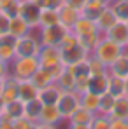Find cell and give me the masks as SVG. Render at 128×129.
<instances>
[{"label": "cell", "instance_id": "obj_48", "mask_svg": "<svg viewBox=\"0 0 128 129\" xmlns=\"http://www.w3.org/2000/svg\"><path fill=\"white\" fill-rule=\"evenodd\" d=\"M102 2H105L107 5H111V4H112V2H114V0H102Z\"/></svg>", "mask_w": 128, "mask_h": 129}, {"label": "cell", "instance_id": "obj_36", "mask_svg": "<svg viewBox=\"0 0 128 129\" xmlns=\"http://www.w3.org/2000/svg\"><path fill=\"white\" fill-rule=\"evenodd\" d=\"M41 9H60L65 4V0H35Z\"/></svg>", "mask_w": 128, "mask_h": 129}, {"label": "cell", "instance_id": "obj_45", "mask_svg": "<svg viewBox=\"0 0 128 129\" xmlns=\"http://www.w3.org/2000/svg\"><path fill=\"white\" fill-rule=\"evenodd\" d=\"M125 96H128V77L125 79Z\"/></svg>", "mask_w": 128, "mask_h": 129}, {"label": "cell", "instance_id": "obj_32", "mask_svg": "<svg viewBox=\"0 0 128 129\" xmlns=\"http://www.w3.org/2000/svg\"><path fill=\"white\" fill-rule=\"evenodd\" d=\"M109 75H111V73H109ZM107 92H111L114 98H121V96H125V79H119V77L111 75V77H109V87H107Z\"/></svg>", "mask_w": 128, "mask_h": 129}, {"label": "cell", "instance_id": "obj_27", "mask_svg": "<svg viewBox=\"0 0 128 129\" xmlns=\"http://www.w3.org/2000/svg\"><path fill=\"white\" fill-rule=\"evenodd\" d=\"M116 105V98L111 92H104L100 94V101H98V110L97 113H104V115H111Z\"/></svg>", "mask_w": 128, "mask_h": 129}, {"label": "cell", "instance_id": "obj_47", "mask_svg": "<svg viewBox=\"0 0 128 129\" xmlns=\"http://www.w3.org/2000/svg\"><path fill=\"white\" fill-rule=\"evenodd\" d=\"M4 107H5V103H4V101H2V98H0V115L4 113Z\"/></svg>", "mask_w": 128, "mask_h": 129}, {"label": "cell", "instance_id": "obj_6", "mask_svg": "<svg viewBox=\"0 0 128 129\" xmlns=\"http://www.w3.org/2000/svg\"><path fill=\"white\" fill-rule=\"evenodd\" d=\"M41 7L37 5L35 0H20V11L18 14L21 16L32 30L39 28V18H41Z\"/></svg>", "mask_w": 128, "mask_h": 129}, {"label": "cell", "instance_id": "obj_13", "mask_svg": "<svg viewBox=\"0 0 128 129\" xmlns=\"http://www.w3.org/2000/svg\"><path fill=\"white\" fill-rule=\"evenodd\" d=\"M18 98L21 100L23 103L39 98V87L35 86L30 79H26V80H18Z\"/></svg>", "mask_w": 128, "mask_h": 129}, {"label": "cell", "instance_id": "obj_23", "mask_svg": "<svg viewBox=\"0 0 128 129\" xmlns=\"http://www.w3.org/2000/svg\"><path fill=\"white\" fill-rule=\"evenodd\" d=\"M42 107H44V103L39 98H35V100H32V101H26V103H25V115H23V117H26L28 120L39 122Z\"/></svg>", "mask_w": 128, "mask_h": 129}, {"label": "cell", "instance_id": "obj_17", "mask_svg": "<svg viewBox=\"0 0 128 129\" xmlns=\"http://www.w3.org/2000/svg\"><path fill=\"white\" fill-rule=\"evenodd\" d=\"M118 21L116 19V16H114V12H112V9H111V5H107L105 9L100 12V16L95 19V24H97V28H98V31L104 35L107 30L114 24V23Z\"/></svg>", "mask_w": 128, "mask_h": 129}, {"label": "cell", "instance_id": "obj_26", "mask_svg": "<svg viewBox=\"0 0 128 129\" xmlns=\"http://www.w3.org/2000/svg\"><path fill=\"white\" fill-rule=\"evenodd\" d=\"M35 86L39 87V89H42V87H46V86H49V84H53L54 82V79H53V75L49 73V70H46V68H39L33 75H32V79H30Z\"/></svg>", "mask_w": 128, "mask_h": 129}, {"label": "cell", "instance_id": "obj_15", "mask_svg": "<svg viewBox=\"0 0 128 129\" xmlns=\"http://www.w3.org/2000/svg\"><path fill=\"white\" fill-rule=\"evenodd\" d=\"M79 16H81V12L77 11V9H74V7H70V5H67L63 4L60 9H58V18H60V23L63 24L65 28H72L74 26V23L79 19Z\"/></svg>", "mask_w": 128, "mask_h": 129}, {"label": "cell", "instance_id": "obj_29", "mask_svg": "<svg viewBox=\"0 0 128 129\" xmlns=\"http://www.w3.org/2000/svg\"><path fill=\"white\" fill-rule=\"evenodd\" d=\"M93 117H95L93 112H89V110H86V108L79 107L74 113H72V117H70L67 122H72V124H91Z\"/></svg>", "mask_w": 128, "mask_h": 129}, {"label": "cell", "instance_id": "obj_49", "mask_svg": "<svg viewBox=\"0 0 128 129\" xmlns=\"http://www.w3.org/2000/svg\"><path fill=\"white\" fill-rule=\"evenodd\" d=\"M126 51H128V45H126Z\"/></svg>", "mask_w": 128, "mask_h": 129}, {"label": "cell", "instance_id": "obj_37", "mask_svg": "<svg viewBox=\"0 0 128 129\" xmlns=\"http://www.w3.org/2000/svg\"><path fill=\"white\" fill-rule=\"evenodd\" d=\"M9 21H11V16L7 12L0 11V35L9 33Z\"/></svg>", "mask_w": 128, "mask_h": 129}, {"label": "cell", "instance_id": "obj_2", "mask_svg": "<svg viewBox=\"0 0 128 129\" xmlns=\"http://www.w3.org/2000/svg\"><path fill=\"white\" fill-rule=\"evenodd\" d=\"M41 68L39 58L37 56H26V58H14L9 63V73L16 80H26L32 79V75Z\"/></svg>", "mask_w": 128, "mask_h": 129}, {"label": "cell", "instance_id": "obj_41", "mask_svg": "<svg viewBox=\"0 0 128 129\" xmlns=\"http://www.w3.org/2000/svg\"><path fill=\"white\" fill-rule=\"evenodd\" d=\"M68 129H89V124H72V122H68Z\"/></svg>", "mask_w": 128, "mask_h": 129}, {"label": "cell", "instance_id": "obj_25", "mask_svg": "<svg viewBox=\"0 0 128 129\" xmlns=\"http://www.w3.org/2000/svg\"><path fill=\"white\" fill-rule=\"evenodd\" d=\"M98 101H100V94H97L93 91H86L81 94V107L93 113H97V110H98Z\"/></svg>", "mask_w": 128, "mask_h": 129}, {"label": "cell", "instance_id": "obj_44", "mask_svg": "<svg viewBox=\"0 0 128 129\" xmlns=\"http://www.w3.org/2000/svg\"><path fill=\"white\" fill-rule=\"evenodd\" d=\"M25 129H37V122H33V120H30V122H28V126H26Z\"/></svg>", "mask_w": 128, "mask_h": 129}, {"label": "cell", "instance_id": "obj_43", "mask_svg": "<svg viewBox=\"0 0 128 129\" xmlns=\"http://www.w3.org/2000/svg\"><path fill=\"white\" fill-rule=\"evenodd\" d=\"M11 2H12V0H0V11H5Z\"/></svg>", "mask_w": 128, "mask_h": 129}, {"label": "cell", "instance_id": "obj_3", "mask_svg": "<svg viewBox=\"0 0 128 129\" xmlns=\"http://www.w3.org/2000/svg\"><path fill=\"white\" fill-rule=\"evenodd\" d=\"M123 52H125V47H121V45L114 44L112 40H109V39H105V37L102 35L100 42L97 44V47L93 49L91 56H95L97 59H100V61L109 68V66L114 63V61L123 54Z\"/></svg>", "mask_w": 128, "mask_h": 129}, {"label": "cell", "instance_id": "obj_1", "mask_svg": "<svg viewBox=\"0 0 128 129\" xmlns=\"http://www.w3.org/2000/svg\"><path fill=\"white\" fill-rule=\"evenodd\" d=\"M58 49L62 52V61H63L65 66H77V64L84 63L86 59H88V56H89V52L79 44L77 37L70 30L65 33V37L60 40Z\"/></svg>", "mask_w": 128, "mask_h": 129}, {"label": "cell", "instance_id": "obj_7", "mask_svg": "<svg viewBox=\"0 0 128 129\" xmlns=\"http://www.w3.org/2000/svg\"><path fill=\"white\" fill-rule=\"evenodd\" d=\"M67 31H68V28H65L62 23H56L53 26L39 28V39H41L42 45H58Z\"/></svg>", "mask_w": 128, "mask_h": 129}, {"label": "cell", "instance_id": "obj_39", "mask_svg": "<svg viewBox=\"0 0 128 129\" xmlns=\"http://www.w3.org/2000/svg\"><path fill=\"white\" fill-rule=\"evenodd\" d=\"M0 129H14L12 127V120L4 117V115H0Z\"/></svg>", "mask_w": 128, "mask_h": 129}, {"label": "cell", "instance_id": "obj_10", "mask_svg": "<svg viewBox=\"0 0 128 129\" xmlns=\"http://www.w3.org/2000/svg\"><path fill=\"white\" fill-rule=\"evenodd\" d=\"M16 37L11 33L0 35V59L5 63H11L16 58Z\"/></svg>", "mask_w": 128, "mask_h": 129}, {"label": "cell", "instance_id": "obj_9", "mask_svg": "<svg viewBox=\"0 0 128 129\" xmlns=\"http://www.w3.org/2000/svg\"><path fill=\"white\" fill-rule=\"evenodd\" d=\"M104 37L126 49V45H128V23L116 21L105 33H104Z\"/></svg>", "mask_w": 128, "mask_h": 129}, {"label": "cell", "instance_id": "obj_28", "mask_svg": "<svg viewBox=\"0 0 128 129\" xmlns=\"http://www.w3.org/2000/svg\"><path fill=\"white\" fill-rule=\"evenodd\" d=\"M60 23V18H58V9H42L41 11V18H39V28H44V26H53Z\"/></svg>", "mask_w": 128, "mask_h": 129}, {"label": "cell", "instance_id": "obj_42", "mask_svg": "<svg viewBox=\"0 0 128 129\" xmlns=\"http://www.w3.org/2000/svg\"><path fill=\"white\" fill-rule=\"evenodd\" d=\"M37 129H58V126H53V124H42V122H37Z\"/></svg>", "mask_w": 128, "mask_h": 129}, {"label": "cell", "instance_id": "obj_18", "mask_svg": "<svg viewBox=\"0 0 128 129\" xmlns=\"http://www.w3.org/2000/svg\"><path fill=\"white\" fill-rule=\"evenodd\" d=\"M28 31H32V28L28 26V23L25 21L20 14L11 18V21H9V33H11L12 37L20 39V37H23V35H26Z\"/></svg>", "mask_w": 128, "mask_h": 129}, {"label": "cell", "instance_id": "obj_4", "mask_svg": "<svg viewBox=\"0 0 128 129\" xmlns=\"http://www.w3.org/2000/svg\"><path fill=\"white\" fill-rule=\"evenodd\" d=\"M35 30L28 31L26 35L20 37L16 40V58H26V56H39L42 42L39 39V35L33 33Z\"/></svg>", "mask_w": 128, "mask_h": 129}, {"label": "cell", "instance_id": "obj_8", "mask_svg": "<svg viewBox=\"0 0 128 129\" xmlns=\"http://www.w3.org/2000/svg\"><path fill=\"white\" fill-rule=\"evenodd\" d=\"M37 58H39L41 66L46 68V70H49V68H53L56 64L63 63L62 61V52H60L58 45H42V49H41V52H39Z\"/></svg>", "mask_w": 128, "mask_h": 129}, {"label": "cell", "instance_id": "obj_21", "mask_svg": "<svg viewBox=\"0 0 128 129\" xmlns=\"http://www.w3.org/2000/svg\"><path fill=\"white\" fill-rule=\"evenodd\" d=\"M2 115L7 117V119H11V120L20 119V117L25 115V103H23L20 98H16L14 101L5 103V107H4V113H2Z\"/></svg>", "mask_w": 128, "mask_h": 129}, {"label": "cell", "instance_id": "obj_12", "mask_svg": "<svg viewBox=\"0 0 128 129\" xmlns=\"http://www.w3.org/2000/svg\"><path fill=\"white\" fill-rule=\"evenodd\" d=\"M39 122L42 124H53V126H58L63 122V117H62V112L58 105H44L42 112H41V117H39Z\"/></svg>", "mask_w": 128, "mask_h": 129}, {"label": "cell", "instance_id": "obj_20", "mask_svg": "<svg viewBox=\"0 0 128 129\" xmlns=\"http://www.w3.org/2000/svg\"><path fill=\"white\" fill-rule=\"evenodd\" d=\"M56 84L63 91H74V87H76V68L74 66H65L62 75L56 79Z\"/></svg>", "mask_w": 128, "mask_h": 129}, {"label": "cell", "instance_id": "obj_33", "mask_svg": "<svg viewBox=\"0 0 128 129\" xmlns=\"http://www.w3.org/2000/svg\"><path fill=\"white\" fill-rule=\"evenodd\" d=\"M100 39H102V33H100V31H93V33L83 35V37H77L79 44L84 47V49L88 51V52H89V54L93 52V49L97 47V44L100 42Z\"/></svg>", "mask_w": 128, "mask_h": 129}, {"label": "cell", "instance_id": "obj_35", "mask_svg": "<svg viewBox=\"0 0 128 129\" xmlns=\"http://www.w3.org/2000/svg\"><path fill=\"white\" fill-rule=\"evenodd\" d=\"M89 129H112L111 117L104 115V113H95V117H93V120L89 124Z\"/></svg>", "mask_w": 128, "mask_h": 129}, {"label": "cell", "instance_id": "obj_40", "mask_svg": "<svg viewBox=\"0 0 128 129\" xmlns=\"http://www.w3.org/2000/svg\"><path fill=\"white\" fill-rule=\"evenodd\" d=\"M9 63H5V61H2L0 59V79H5L7 75H9Z\"/></svg>", "mask_w": 128, "mask_h": 129}, {"label": "cell", "instance_id": "obj_14", "mask_svg": "<svg viewBox=\"0 0 128 129\" xmlns=\"http://www.w3.org/2000/svg\"><path fill=\"white\" fill-rule=\"evenodd\" d=\"M70 31L76 35V37H83V35H88V33H93V31H98L97 24L93 19L86 18V16H79V19L74 23V26L70 28Z\"/></svg>", "mask_w": 128, "mask_h": 129}, {"label": "cell", "instance_id": "obj_24", "mask_svg": "<svg viewBox=\"0 0 128 129\" xmlns=\"http://www.w3.org/2000/svg\"><path fill=\"white\" fill-rule=\"evenodd\" d=\"M109 72L104 73V75H95L89 79V86H88V91H93L97 94H104L107 92V87H109Z\"/></svg>", "mask_w": 128, "mask_h": 129}, {"label": "cell", "instance_id": "obj_11", "mask_svg": "<svg viewBox=\"0 0 128 129\" xmlns=\"http://www.w3.org/2000/svg\"><path fill=\"white\" fill-rule=\"evenodd\" d=\"M62 94H63V89L58 86L56 82L39 89V100L42 101L44 105H56L58 100L62 98Z\"/></svg>", "mask_w": 128, "mask_h": 129}, {"label": "cell", "instance_id": "obj_38", "mask_svg": "<svg viewBox=\"0 0 128 129\" xmlns=\"http://www.w3.org/2000/svg\"><path fill=\"white\" fill-rule=\"evenodd\" d=\"M86 2H88V0H65V4H67V5H70V7H74V9H77L79 12L84 9Z\"/></svg>", "mask_w": 128, "mask_h": 129}, {"label": "cell", "instance_id": "obj_34", "mask_svg": "<svg viewBox=\"0 0 128 129\" xmlns=\"http://www.w3.org/2000/svg\"><path fill=\"white\" fill-rule=\"evenodd\" d=\"M86 64H88V70H89V73H91V77H95V75H104L107 73L109 70H107V66L100 59H97L95 56H88V59H86Z\"/></svg>", "mask_w": 128, "mask_h": 129}, {"label": "cell", "instance_id": "obj_30", "mask_svg": "<svg viewBox=\"0 0 128 129\" xmlns=\"http://www.w3.org/2000/svg\"><path fill=\"white\" fill-rule=\"evenodd\" d=\"M109 117H114V119H125L128 120V96H121V98H116V105L114 110Z\"/></svg>", "mask_w": 128, "mask_h": 129}, {"label": "cell", "instance_id": "obj_46", "mask_svg": "<svg viewBox=\"0 0 128 129\" xmlns=\"http://www.w3.org/2000/svg\"><path fill=\"white\" fill-rule=\"evenodd\" d=\"M5 86V79H0V94H2V89Z\"/></svg>", "mask_w": 128, "mask_h": 129}, {"label": "cell", "instance_id": "obj_22", "mask_svg": "<svg viewBox=\"0 0 128 129\" xmlns=\"http://www.w3.org/2000/svg\"><path fill=\"white\" fill-rule=\"evenodd\" d=\"M105 7H107V4H105V2H102V0H88L86 5H84V9L81 11V14L95 21Z\"/></svg>", "mask_w": 128, "mask_h": 129}, {"label": "cell", "instance_id": "obj_31", "mask_svg": "<svg viewBox=\"0 0 128 129\" xmlns=\"http://www.w3.org/2000/svg\"><path fill=\"white\" fill-rule=\"evenodd\" d=\"M111 9L118 21L128 23V0H114L111 4Z\"/></svg>", "mask_w": 128, "mask_h": 129}, {"label": "cell", "instance_id": "obj_16", "mask_svg": "<svg viewBox=\"0 0 128 129\" xmlns=\"http://www.w3.org/2000/svg\"><path fill=\"white\" fill-rule=\"evenodd\" d=\"M109 73L114 75V77H119V79H126L128 77V51L125 49V52L111 64L109 68Z\"/></svg>", "mask_w": 128, "mask_h": 129}, {"label": "cell", "instance_id": "obj_5", "mask_svg": "<svg viewBox=\"0 0 128 129\" xmlns=\"http://www.w3.org/2000/svg\"><path fill=\"white\" fill-rule=\"evenodd\" d=\"M56 105L62 112L63 120H68L72 117V113L81 107V94L76 92V91H63V94H62V98L58 100Z\"/></svg>", "mask_w": 128, "mask_h": 129}, {"label": "cell", "instance_id": "obj_19", "mask_svg": "<svg viewBox=\"0 0 128 129\" xmlns=\"http://www.w3.org/2000/svg\"><path fill=\"white\" fill-rule=\"evenodd\" d=\"M2 101L4 103H9V101H14L18 98V80L9 73L5 77V86L2 89V94H0Z\"/></svg>", "mask_w": 128, "mask_h": 129}]
</instances>
